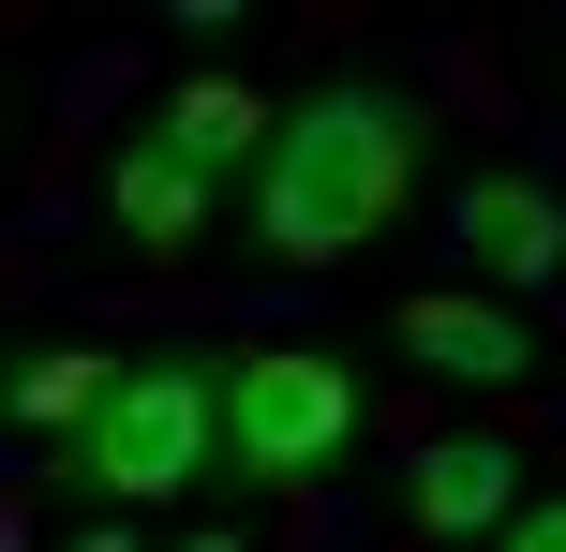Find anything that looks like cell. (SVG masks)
I'll return each mask as SVG.
<instances>
[{
    "label": "cell",
    "instance_id": "6da1fadb",
    "mask_svg": "<svg viewBox=\"0 0 566 552\" xmlns=\"http://www.w3.org/2000/svg\"><path fill=\"white\" fill-rule=\"evenodd\" d=\"M432 165V105L418 90H373V75H328L283 105L269 165H254V239L283 269H343Z\"/></svg>",
    "mask_w": 566,
    "mask_h": 552
},
{
    "label": "cell",
    "instance_id": "7a4b0ae2",
    "mask_svg": "<svg viewBox=\"0 0 566 552\" xmlns=\"http://www.w3.org/2000/svg\"><path fill=\"white\" fill-rule=\"evenodd\" d=\"M209 464H224V358H135L119 404L75 434V478L105 508H165V493H195Z\"/></svg>",
    "mask_w": 566,
    "mask_h": 552
},
{
    "label": "cell",
    "instance_id": "3957f363",
    "mask_svg": "<svg viewBox=\"0 0 566 552\" xmlns=\"http://www.w3.org/2000/svg\"><path fill=\"white\" fill-rule=\"evenodd\" d=\"M343 434H358V388H343V358H298V344L224 358V464H239V478H313Z\"/></svg>",
    "mask_w": 566,
    "mask_h": 552
},
{
    "label": "cell",
    "instance_id": "277c9868",
    "mask_svg": "<svg viewBox=\"0 0 566 552\" xmlns=\"http://www.w3.org/2000/svg\"><path fill=\"white\" fill-rule=\"evenodd\" d=\"M402 358H432V374H462V388H522L537 374V329L507 314V299H402Z\"/></svg>",
    "mask_w": 566,
    "mask_h": 552
},
{
    "label": "cell",
    "instance_id": "5b68a950",
    "mask_svg": "<svg viewBox=\"0 0 566 552\" xmlns=\"http://www.w3.org/2000/svg\"><path fill=\"white\" fill-rule=\"evenodd\" d=\"M462 254L492 269V284H552L566 269V195H537V179H462Z\"/></svg>",
    "mask_w": 566,
    "mask_h": 552
},
{
    "label": "cell",
    "instance_id": "8992f818",
    "mask_svg": "<svg viewBox=\"0 0 566 552\" xmlns=\"http://www.w3.org/2000/svg\"><path fill=\"white\" fill-rule=\"evenodd\" d=\"M507 523H522V448L492 434L418 448V538H507Z\"/></svg>",
    "mask_w": 566,
    "mask_h": 552
},
{
    "label": "cell",
    "instance_id": "52a82bcc",
    "mask_svg": "<svg viewBox=\"0 0 566 552\" xmlns=\"http://www.w3.org/2000/svg\"><path fill=\"white\" fill-rule=\"evenodd\" d=\"M165 149H195L209 179L224 165H269V135H283V105L269 90H239V75H195V90H165V119H149Z\"/></svg>",
    "mask_w": 566,
    "mask_h": 552
},
{
    "label": "cell",
    "instance_id": "ba28073f",
    "mask_svg": "<svg viewBox=\"0 0 566 552\" xmlns=\"http://www.w3.org/2000/svg\"><path fill=\"white\" fill-rule=\"evenodd\" d=\"M105 195H119V225H135L149 254H179V239L209 225V195H224V179H209L195 149H165V135H135V149H119V179H105Z\"/></svg>",
    "mask_w": 566,
    "mask_h": 552
},
{
    "label": "cell",
    "instance_id": "9c48e42d",
    "mask_svg": "<svg viewBox=\"0 0 566 552\" xmlns=\"http://www.w3.org/2000/svg\"><path fill=\"white\" fill-rule=\"evenodd\" d=\"M119 374H135V358H105V344H30L15 358V418L30 434H90V418L119 404Z\"/></svg>",
    "mask_w": 566,
    "mask_h": 552
},
{
    "label": "cell",
    "instance_id": "30bf717a",
    "mask_svg": "<svg viewBox=\"0 0 566 552\" xmlns=\"http://www.w3.org/2000/svg\"><path fill=\"white\" fill-rule=\"evenodd\" d=\"M507 552H566V493H537V508H522V523H507Z\"/></svg>",
    "mask_w": 566,
    "mask_h": 552
},
{
    "label": "cell",
    "instance_id": "8fae6325",
    "mask_svg": "<svg viewBox=\"0 0 566 552\" xmlns=\"http://www.w3.org/2000/svg\"><path fill=\"white\" fill-rule=\"evenodd\" d=\"M179 552H239V538H179Z\"/></svg>",
    "mask_w": 566,
    "mask_h": 552
},
{
    "label": "cell",
    "instance_id": "7c38bea8",
    "mask_svg": "<svg viewBox=\"0 0 566 552\" xmlns=\"http://www.w3.org/2000/svg\"><path fill=\"white\" fill-rule=\"evenodd\" d=\"M75 552H135V538H75Z\"/></svg>",
    "mask_w": 566,
    "mask_h": 552
}]
</instances>
